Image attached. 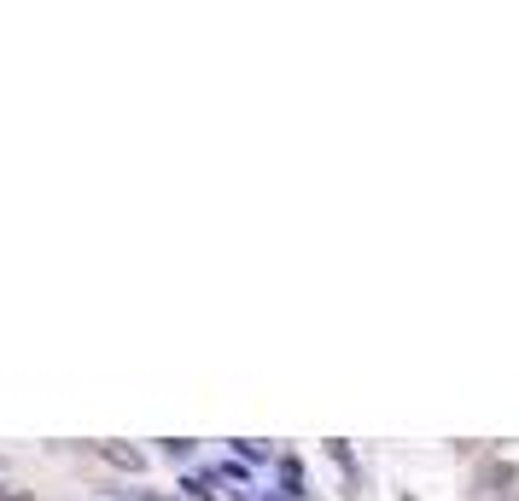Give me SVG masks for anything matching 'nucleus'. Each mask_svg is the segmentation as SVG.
Returning <instances> with one entry per match:
<instances>
[{"label": "nucleus", "mask_w": 519, "mask_h": 501, "mask_svg": "<svg viewBox=\"0 0 519 501\" xmlns=\"http://www.w3.org/2000/svg\"><path fill=\"white\" fill-rule=\"evenodd\" d=\"M164 455L169 460H187V455H193V443H187V437H164Z\"/></svg>", "instance_id": "nucleus-4"}, {"label": "nucleus", "mask_w": 519, "mask_h": 501, "mask_svg": "<svg viewBox=\"0 0 519 501\" xmlns=\"http://www.w3.org/2000/svg\"><path fill=\"white\" fill-rule=\"evenodd\" d=\"M281 484H286V501L304 496V466H298V460H281Z\"/></svg>", "instance_id": "nucleus-2"}, {"label": "nucleus", "mask_w": 519, "mask_h": 501, "mask_svg": "<svg viewBox=\"0 0 519 501\" xmlns=\"http://www.w3.org/2000/svg\"><path fill=\"white\" fill-rule=\"evenodd\" d=\"M0 501H24V496H12V489H6V484H0Z\"/></svg>", "instance_id": "nucleus-8"}, {"label": "nucleus", "mask_w": 519, "mask_h": 501, "mask_svg": "<svg viewBox=\"0 0 519 501\" xmlns=\"http://www.w3.org/2000/svg\"><path fill=\"white\" fill-rule=\"evenodd\" d=\"M327 455H333V460H338V466H345V473H351V478H356V460H351V449H345V443H327Z\"/></svg>", "instance_id": "nucleus-5"}, {"label": "nucleus", "mask_w": 519, "mask_h": 501, "mask_svg": "<svg viewBox=\"0 0 519 501\" xmlns=\"http://www.w3.org/2000/svg\"><path fill=\"white\" fill-rule=\"evenodd\" d=\"M117 501H158V496H146V489H135V496H117Z\"/></svg>", "instance_id": "nucleus-7"}, {"label": "nucleus", "mask_w": 519, "mask_h": 501, "mask_svg": "<svg viewBox=\"0 0 519 501\" xmlns=\"http://www.w3.org/2000/svg\"><path fill=\"white\" fill-rule=\"evenodd\" d=\"M234 449H239V455H245V460H263V455H268V449H263V443H257V437H239V443H234Z\"/></svg>", "instance_id": "nucleus-6"}, {"label": "nucleus", "mask_w": 519, "mask_h": 501, "mask_svg": "<svg viewBox=\"0 0 519 501\" xmlns=\"http://www.w3.org/2000/svg\"><path fill=\"white\" fill-rule=\"evenodd\" d=\"M99 455L112 460V466H123V473H141V466H146L141 449H128V443H99Z\"/></svg>", "instance_id": "nucleus-1"}, {"label": "nucleus", "mask_w": 519, "mask_h": 501, "mask_svg": "<svg viewBox=\"0 0 519 501\" xmlns=\"http://www.w3.org/2000/svg\"><path fill=\"white\" fill-rule=\"evenodd\" d=\"M182 489H187L193 501H211V496H216V489H211V478H182Z\"/></svg>", "instance_id": "nucleus-3"}]
</instances>
